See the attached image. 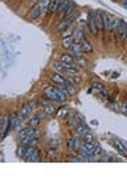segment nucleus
<instances>
[{
	"instance_id": "nucleus-1",
	"label": "nucleus",
	"mask_w": 127,
	"mask_h": 179,
	"mask_svg": "<svg viewBox=\"0 0 127 179\" xmlns=\"http://www.w3.org/2000/svg\"><path fill=\"white\" fill-rule=\"evenodd\" d=\"M43 95H46L51 102H65L66 100L68 91H66V85H58V87H54V85L46 84L43 85Z\"/></svg>"
},
{
	"instance_id": "nucleus-2",
	"label": "nucleus",
	"mask_w": 127,
	"mask_h": 179,
	"mask_svg": "<svg viewBox=\"0 0 127 179\" xmlns=\"http://www.w3.org/2000/svg\"><path fill=\"white\" fill-rule=\"evenodd\" d=\"M81 145H83V136L76 133V136H72L68 138L66 141V148H68V152L69 153H73L76 151H80Z\"/></svg>"
},
{
	"instance_id": "nucleus-3",
	"label": "nucleus",
	"mask_w": 127,
	"mask_h": 179,
	"mask_svg": "<svg viewBox=\"0 0 127 179\" xmlns=\"http://www.w3.org/2000/svg\"><path fill=\"white\" fill-rule=\"evenodd\" d=\"M30 137H38V132H37V128H31V126H27V128H23L19 130L18 133V140H26V138Z\"/></svg>"
},
{
	"instance_id": "nucleus-4",
	"label": "nucleus",
	"mask_w": 127,
	"mask_h": 179,
	"mask_svg": "<svg viewBox=\"0 0 127 179\" xmlns=\"http://www.w3.org/2000/svg\"><path fill=\"white\" fill-rule=\"evenodd\" d=\"M39 152L37 149V146H27L26 148V153H24L23 160L24 161H39Z\"/></svg>"
},
{
	"instance_id": "nucleus-5",
	"label": "nucleus",
	"mask_w": 127,
	"mask_h": 179,
	"mask_svg": "<svg viewBox=\"0 0 127 179\" xmlns=\"http://www.w3.org/2000/svg\"><path fill=\"white\" fill-rule=\"evenodd\" d=\"M88 28H89V31H91V34L93 35H97L99 34V27H97V23H96V11L93 12L91 11L89 12V15H88Z\"/></svg>"
},
{
	"instance_id": "nucleus-6",
	"label": "nucleus",
	"mask_w": 127,
	"mask_h": 179,
	"mask_svg": "<svg viewBox=\"0 0 127 179\" xmlns=\"http://www.w3.org/2000/svg\"><path fill=\"white\" fill-rule=\"evenodd\" d=\"M38 105V102H30V103H26V105H23L22 106V109L19 110V114L20 115H23L24 117V120L26 118H28L31 115V113H32V110L35 109V106Z\"/></svg>"
},
{
	"instance_id": "nucleus-7",
	"label": "nucleus",
	"mask_w": 127,
	"mask_h": 179,
	"mask_svg": "<svg viewBox=\"0 0 127 179\" xmlns=\"http://www.w3.org/2000/svg\"><path fill=\"white\" fill-rule=\"evenodd\" d=\"M0 126H2V138L7 136V133L11 130L10 126V115H3L0 120Z\"/></svg>"
},
{
	"instance_id": "nucleus-8",
	"label": "nucleus",
	"mask_w": 127,
	"mask_h": 179,
	"mask_svg": "<svg viewBox=\"0 0 127 179\" xmlns=\"http://www.w3.org/2000/svg\"><path fill=\"white\" fill-rule=\"evenodd\" d=\"M115 19V16L111 14H107V12L103 11V22H104V30L107 33H112V22Z\"/></svg>"
},
{
	"instance_id": "nucleus-9",
	"label": "nucleus",
	"mask_w": 127,
	"mask_h": 179,
	"mask_svg": "<svg viewBox=\"0 0 127 179\" xmlns=\"http://www.w3.org/2000/svg\"><path fill=\"white\" fill-rule=\"evenodd\" d=\"M43 115H46V114H45V111L42 110V113L41 111H37L34 115H32L30 120L27 121V124H28V126H31V128H37V126H38L39 124H41V121H42V117Z\"/></svg>"
},
{
	"instance_id": "nucleus-10",
	"label": "nucleus",
	"mask_w": 127,
	"mask_h": 179,
	"mask_svg": "<svg viewBox=\"0 0 127 179\" xmlns=\"http://www.w3.org/2000/svg\"><path fill=\"white\" fill-rule=\"evenodd\" d=\"M50 81L54 83L57 85H66V77H65L62 73H58V72H54L50 75Z\"/></svg>"
},
{
	"instance_id": "nucleus-11",
	"label": "nucleus",
	"mask_w": 127,
	"mask_h": 179,
	"mask_svg": "<svg viewBox=\"0 0 127 179\" xmlns=\"http://www.w3.org/2000/svg\"><path fill=\"white\" fill-rule=\"evenodd\" d=\"M116 35L120 41H125L127 38V23H126V20L120 19V24H119V28H118V31H116Z\"/></svg>"
},
{
	"instance_id": "nucleus-12",
	"label": "nucleus",
	"mask_w": 127,
	"mask_h": 179,
	"mask_svg": "<svg viewBox=\"0 0 127 179\" xmlns=\"http://www.w3.org/2000/svg\"><path fill=\"white\" fill-rule=\"evenodd\" d=\"M69 53L75 57V59H79V57H83V49H81V46H80V43L79 42H75L72 45V48L69 49Z\"/></svg>"
},
{
	"instance_id": "nucleus-13",
	"label": "nucleus",
	"mask_w": 127,
	"mask_h": 179,
	"mask_svg": "<svg viewBox=\"0 0 127 179\" xmlns=\"http://www.w3.org/2000/svg\"><path fill=\"white\" fill-rule=\"evenodd\" d=\"M42 14H43L42 10H41L39 6L37 4V6H35L34 8H32V10H30V14L27 15V19H30V20H35V19H38Z\"/></svg>"
},
{
	"instance_id": "nucleus-14",
	"label": "nucleus",
	"mask_w": 127,
	"mask_h": 179,
	"mask_svg": "<svg viewBox=\"0 0 127 179\" xmlns=\"http://www.w3.org/2000/svg\"><path fill=\"white\" fill-rule=\"evenodd\" d=\"M69 0H61V3H60V6H58V10H57V15H58V18L60 19H62L64 18V14H65V11H66V8L69 6Z\"/></svg>"
},
{
	"instance_id": "nucleus-15",
	"label": "nucleus",
	"mask_w": 127,
	"mask_h": 179,
	"mask_svg": "<svg viewBox=\"0 0 127 179\" xmlns=\"http://www.w3.org/2000/svg\"><path fill=\"white\" fill-rule=\"evenodd\" d=\"M80 46H81V49H83V52H84V53H92V52H93V46H92V43L89 42V41H88L87 38L81 39Z\"/></svg>"
},
{
	"instance_id": "nucleus-16",
	"label": "nucleus",
	"mask_w": 127,
	"mask_h": 179,
	"mask_svg": "<svg viewBox=\"0 0 127 179\" xmlns=\"http://www.w3.org/2000/svg\"><path fill=\"white\" fill-rule=\"evenodd\" d=\"M75 130H76L77 134H80V136H84V134H87V133L91 132V129H89V126L87 124H79L75 128Z\"/></svg>"
},
{
	"instance_id": "nucleus-17",
	"label": "nucleus",
	"mask_w": 127,
	"mask_h": 179,
	"mask_svg": "<svg viewBox=\"0 0 127 179\" xmlns=\"http://www.w3.org/2000/svg\"><path fill=\"white\" fill-rule=\"evenodd\" d=\"M76 42V39H75V37H68V38H62V41H61V46H62L64 49H71L72 48V45Z\"/></svg>"
},
{
	"instance_id": "nucleus-18",
	"label": "nucleus",
	"mask_w": 127,
	"mask_h": 179,
	"mask_svg": "<svg viewBox=\"0 0 127 179\" xmlns=\"http://www.w3.org/2000/svg\"><path fill=\"white\" fill-rule=\"evenodd\" d=\"M60 61L64 64H75V57L71 53H64V54L60 56Z\"/></svg>"
},
{
	"instance_id": "nucleus-19",
	"label": "nucleus",
	"mask_w": 127,
	"mask_h": 179,
	"mask_svg": "<svg viewBox=\"0 0 127 179\" xmlns=\"http://www.w3.org/2000/svg\"><path fill=\"white\" fill-rule=\"evenodd\" d=\"M38 137H30V138H26V140H22L20 144L24 145V146H37L38 145Z\"/></svg>"
},
{
	"instance_id": "nucleus-20",
	"label": "nucleus",
	"mask_w": 127,
	"mask_h": 179,
	"mask_svg": "<svg viewBox=\"0 0 127 179\" xmlns=\"http://www.w3.org/2000/svg\"><path fill=\"white\" fill-rule=\"evenodd\" d=\"M79 124H80V122H79V120H77L76 114H75V115L69 114V115L66 117V125L69 126V128H76V126L79 125Z\"/></svg>"
},
{
	"instance_id": "nucleus-21",
	"label": "nucleus",
	"mask_w": 127,
	"mask_h": 179,
	"mask_svg": "<svg viewBox=\"0 0 127 179\" xmlns=\"http://www.w3.org/2000/svg\"><path fill=\"white\" fill-rule=\"evenodd\" d=\"M60 3H61V0H51L50 4H49V8H47L49 14H57V10H58Z\"/></svg>"
},
{
	"instance_id": "nucleus-22",
	"label": "nucleus",
	"mask_w": 127,
	"mask_h": 179,
	"mask_svg": "<svg viewBox=\"0 0 127 179\" xmlns=\"http://www.w3.org/2000/svg\"><path fill=\"white\" fill-rule=\"evenodd\" d=\"M96 23H97V27L99 30H104V22H103V11L99 10L96 11Z\"/></svg>"
},
{
	"instance_id": "nucleus-23",
	"label": "nucleus",
	"mask_w": 127,
	"mask_h": 179,
	"mask_svg": "<svg viewBox=\"0 0 127 179\" xmlns=\"http://www.w3.org/2000/svg\"><path fill=\"white\" fill-rule=\"evenodd\" d=\"M42 110L45 111L46 115H54V114H57V110H58V109H57L54 105L50 103V105H47V106H43Z\"/></svg>"
},
{
	"instance_id": "nucleus-24",
	"label": "nucleus",
	"mask_w": 127,
	"mask_h": 179,
	"mask_svg": "<svg viewBox=\"0 0 127 179\" xmlns=\"http://www.w3.org/2000/svg\"><path fill=\"white\" fill-rule=\"evenodd\" d=\"M75 39H76V42H81V39H84L85 38V34H84V30H83V27H77L76 30H75Z\"/></svg>"
},
{
	"instance_id": "nucleus-25",
	"label": "nucleus",
	"mask_w": 127,
	"mask_h": 179,
	"mask_svg": "<svg viewBox=\"0 0 127 179\" xmlns=\"http://www.w3.org/2000/svg\"><path fill=\"white\" fill-rule=\"evenodd\" d=\"M77 11V6H76V3H69V6L66 8V11H65V14H64V18H68V16H71L72 14H75V12Z\"/></svg>"
},
{
	"instance_id": "nucleus-26",
	"label": "nucleus",
	"mask_w": 127,
	"mask_h": 179,
	"mask_svg": "<svg viewBox=\"0 0 127 179\" xmlns=\"http://www.w3.org/2000/svg\"><path fill=\"white\" fill-rule=\"evenodd\" d=\"M66 91H68V95H69V96H71V95H75V94L77 92L76 84L72 83V81H69V80H66Z\"/></svg>"
},
{
	"instance_id": "nucleus-27",
	"label": "nucleus",
	"mask_w": 127,
	"mask_h": 179,
	"mask_svg": "<svg viewBox=\"0 0 127 179\" xmlns=\"http://www.w3.org/2000/svg\"><path fill=\"white\" fill-rule=\"evenodd\" d=\"M69 115V107L68 106H62L57 110V117L58 118H66Z\"/></svg>"
},
{
	"instance_id": "nucleus-28",
	"label": "nucleus",
	"mask_w": 127,
	"mask_h": 179,
	"mask_svg": "<svg viewBox=\"0 0 127 179\" xmlns=\"http://www.w3.org/2000/svg\"><path fill=\"white\" fill-rule=\"evenodd\" d=\"M73 34H75V30H73V27H72V26H69L68 28H65L64 31H61V33H60L61 39H62V38H68V37H72Z\"/></svg>"
},
{
	"instance_id": "nucleus-29",
	"label": "nucleus",
	"mask_w": 127,
	"mask_h": 179,
	"mask_svg": "<svg viewBox=\"0 0 127 179\" xmlns=\"http://www.w3.org/2000/svg\"><path fill=\"white\" fill-rule=\"evenodd\" d=\"M53 69H54V72H58V73H62L64 75V71H65V68H64V64L61 63V61H56V63H53Z\"/></svg>"
},
{
	"instance_id": "nucleus-30",
	"label": "nucleus",
	"mask_w": 127,
	"mask_h": 179,
	"mask_svg": "<svg viewBox=\"0 0 127 179\" xmlns=\"http://www.w3.org/2000/svg\"><path fill=\"white\" fill-rule=\"evenodd\" d=\"M50 2H51V0H39V2H38V6H39L41 10H42V12H47V8H49Z\"/></svg>"
},
{
	"instance_id": "nucleus-31",
	"label": "nucleus",
	"mask_w": 127,
	"mask_h": 179,
	"mask_svg": "<svg viewBox=\"0 0 127 179\" xmlns=\"http://www.w3.org/2000/svg\"><path fill=\"white\" fill-rule=\"evenodd\" d=\"M114 145H115V148H116L118 151H119L120 153H125V155L127 153V151H126V148H125V145L122 144L120 141H118V140H114Z\"/></svg>"
},
{
	"instance_id": "nucleus-32",
	"label": "nucleus",
	"mask_w": 127,
	"mask_h": 179,
	"mask_svg": "<svg viewBox=\"0 0 127 179\" xmlns=\"http://www.w3.org/2000/svg\"><path fill=\"white\" fill-rule=\"evenodd\" d=\"M26 148L27 146H24L20 144V146H18V149H16V156H18L19 159H23L24 157V153H26Z\"/></svg>"
},
{
	"instance_id": "nucleus-33",
	"label": "nucleus",
	"mask_w": 127,
	"mask_h": 179,
	"mask_svg": "<svg viewBox=\"0 0 127 179\" xmlns=\"http://www.w3.org/2000/svg\"><path fill=\"white\" fill-rule=\"evenodd\" d=\"M83 141L84 142H95L96 141V138H95V136L89 132V133H87V134H84L83 136Z\"/></svg>"
},
{
	"instance_id": "nucleus-34",
	"label": "nucleus",
	"mask_w": 127,
	"mask_h": 179,
	"mask_svg": "<svg viewBox=\"0 0 127 179\" xmlns=\"http://www.w3.org/2000/svg\"><path fill=\"white\" fill-rule=\"evenodd\" d=\"M50 103H51V100L49 99V98H47L46 95H45L43 98H39V99H38V105H41V106H42V107H43V106L50 105Z\"/></svg>"
},
{
	"instance_id": "nucleus-35",
	"label": "nucleus",
	"mask_w": 127,
	"mask_h": 179,
	"mask_svg": "<svg viewBox=\"0 0 127 179\" xmlns=\"http://www.w3.org/2000/svg\"><path fill=\"white\" fill-rule=\"evenodd\" d=\"M119 24H120V19L115 16V19H114V22H112V33L114 34H116L118 28H119Z\"/></svg>"
},
{
	"instance_id": "nucleus-36",
	"label": "nucleus",
	"mask_w": 127,
	"mask_h": 179,
	"mask_svg": "<svg viewBox=\"0 0 127 179\" xmlns=\"http://www.w3.org/2000/svg\"><path fill=\"white\" fill-rule=\"evenodd\" d=\"M92 88L97 90V91H103V90H104V85L101 84V83H99V81H93V83H92Z\"/></svg>"
},
{
	"instance_id": "nucleus-37",
	"label": "nucleus",
	"mask_w": 127,
	"mask_h": 179,
	"mask_svg": "<svg viewBox=\"0 0 127 179\" xmlns=\"http://www.w3.org/2000/svg\"><path fill=\"white\" fill-rule=\"evenodd\" d=\"M101 155H103V149H101L100 146L97 145L96 148H95V151H93V157H96V156H101Z\"/></svg>"
},
{
	"instance_id": "nucleus-38",
	"label": "nucleus",
	"mask_w": 127,
	"mask_h": 179,
	"mask_svg": "<svg viewBox=\"0 0 127 179\" xmlns=\"http://www.w3.org/2000/svg\"><path fill=\"white\" fill-rule=\"evenodd\" d=\"M75 63H79L81 67H87V60L83 59V57H79V59H75Z\"/></svg>"
},
{
	"instance_id": "nucleus-39",
	"label": "nucleus",
	"mask_w": 127,
	"mask_h": 179,
	"mask_svg": "<svg viewBox=\"0 0 127 179\" xmlns=\"http://www.w3.org/2000/svg\"><path fill=\"white\" fill-rule=\"evenodd\" d=\"M76 117H77V120H79L80 124H85V117L83 115V114H80V113H76Z\"/></svg>"
},
{
	"instance_id": "nucleus-40",
	"label": "nucleus",
	"mask_w": 127,
	"mask_h": 179,
	"mask_svg": "<svg viewBox=\"0 0 127 179\" xmlns=\"http://www.w3.org/2000/svg\"><path fill=\"white\" fill-rule=\"evenodd\" d=\"M46 155H47V157H53V156H54V155H56V149L54 148H49L47 151H46Z\"/></svg>"
},
{
	"instance_id": "nucleus-41",
	"label": "nucleus",
	"mask_w": 127,
	"mask_h": 179,
	"mask_svg": "<svg viewBox=\"0 0 127 179\" xmlns=\"http://www.w3.org/2000/svg\"><path fill=\"white\" fill-rule=\"evenodd\" d=\"M120 113H123V114H125V115H127V100L125 102V103H123V105H122V106H120Z\"/></svg>"
},
{
	"instance_id": "nucleus-42",
	"label": "nucleus",
	"mask_w": 127,
	"mask_h": 179,
	"mask_svg": "<svg viewBox=\"0 0 127 179\" xmlns=\"http://www.w3.org/2000/svg\"><path fill=\"white\" fill-rule=\"evenodd\" d=\"M123 2H125V0H118L116 3H119V4H120V3H123Z\"/></svg>"
},
{
	"instance_id": "nucleus-43",
	"label": "nucleus",
	"mask_w": 127,
	"mask_h": 179,
	"mask_svg": "<svg viewBox=\"0 0 127 179\" xmlns=\"http://www.w3.org/2000/svg\"><path fill=\"white\" fill-rule=\"evenodd\" d=\"M112 2H115V3H116V2H118V0H112Z\"/></svg>"
}]
</instances>
